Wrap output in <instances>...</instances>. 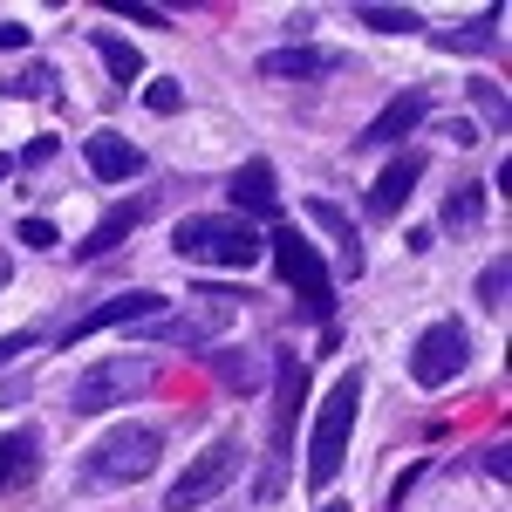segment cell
Segmentation results:
<instances>
[{"mask_svg":"<svg viewBox=\"0 0 512 512\" xmlns=\"http://www.w3.org/2000/svg\"><path fill=\"white\" fill-rule=\"evenodd\" d=\"M158 451H164L158 424H110V431L76 458V485H96V492L130 485V478H144L151 465H158Z\"/></svg>","mask_w":512,"mask_h":512,"instance_id":"obj_1","label":"cell"},{"mask_svg":"<svg viewBox=\"0 0 512 512\" xmlns=\"http://www.w3.org/2000/svg\"><path fill=\"white\" fill-rule=\"evenodd\" d=\"M355 410H362V369H349L335 390L321 396L315 410V431H308V485H328L349 458V431H355Z\"/></svg>","mask_w":512,"mask_h":512,"instance_id":"obj_2","label":"cell"},{"mask_svg":"<svg viewBox=\"0 0 512 512\" xmlns=\"http://www.w3.org/2000/svg\"><path fill=\"white\" fill-rule=\"evenodd\" d=\"M171 246L185 260H212V267H253L260 260V233L239 212H205V219H178Z\"/></svg>","mask_w":512,"mask_h":512,"instance_id":"obj_3","label":"cell"},{"mask_svg":"<svg viewBox=\"0 0 512 512\" xmlns=\"http://www.w3.org/2000/svg\"><path fill=\"white\" fill-rule=\"evenodd\" d=\"M267 253H274L280 280L308 301V315H335V280H328V260H321L315 246H308V233H294V226H274V239H267Z\"/></svg>","mask_w":512,"mask_h":512,"instance_id":"obj_4","label":"cell"},{"mask_svg":"<svg viewBox=\"0 0 512 512\" xmlns=\"http://www.w3.org/2000/svg\"><path fill=\"white\" fill-rule=\"evenodd\" d=\"M151 376H158V369H151L144 355H110V362H89V369L76 376L69 403H76L82 417H89V410H117V403L151 390Z\"/></svg>","mask_w":512,"mask_h":512,"instance_id":"obj_5","label":"cell"},{"mask_svg":"<svg viewBox=\"0 0 512 512\" xmlns=\"http://www.w3.org/2000/svg\"><path fill=\"white\" fill-rule=\"evenodd\" d=\"M458 369H472V328L458 315L431 321L424 335H417V349H410V376H417V390H444Z\"/></svg>","mask_w":512,"mask_h":512,"instance_id":"obj_6","label":"cell"},{"mask_svg":"<svg viewBox=\"0 0 512 512\" xmlns=\"http://www.w3.org/2000/svg\"><path fill=\"white\" fill-rule=\"evenodd\" d=\"M239 472V437H212L205 451H198L192 465H185V478H171V492H164V506L171 512H192V506H212L226 485H233Z\"/></svg>","mask_w":512,"mask_h":512,"instance_id":"obj_7","label":"cell"},{"mask_svg":"<svg viewBox=\"0 0 512 512\" xmlns=\"http://www.w3.org/2000/svg\"><path fill=\"white\" fill-rule=\"evenodd\" d=\"M158 315H164V294L137 287V294H117V301L89 308L82 321H69V328H62V342H82V335H96V328H137V321H158Z\"/></svg>","mask_w":512,"mask_h":512,"instance_id":"obj_8","label":"cell"},{"mask_svg":"<svg viewBox=\"0 0 512 512\" xmlns=\"http://www.w3.org/2000/svg\"><path fill=\"white\" fill-rule=\"evenodd\" d=\"M144 219H151V198H123V205H110V212H103V219L82 233L76 253H82V260H110V253H117L123 239L144 226Z\"/></svg>","mask_w":512,"mask_h":512,"instance_id":"obj_9","label":"cell"},{"mask_svg":"<svg viewBox=\"0 0 512 512\" xmlns=\"http://www.w3.org/2000/svg\"><path fill=\"white\" fill-rule=\"evenodd\" d=\"M417 178H424V151H396L390 171H383V178L369 185V198H362V205H369V219H396V205L417 192Z\"/></svg>","mask_w":512,"mask_h":512,"instance_id":"obj_10","label":"cell"},{"mask_svg":"<svg viewBox=\"0 0 512 512\" xmlns=\"http://www.w3.org/2000/svg\"><path fill=\"white\" fill-rule=\"evenodd\" d=\"M424 110H431V103H424V89H403V96H396V103H390V110H383L376 123H362L355 151H383V144H403V137L424 123Z\"/></svg>","mask_w":512,"mask_h":512,"instance_id":"obj_11","label":"cell"},{"mask_svg":"<svg viewBox=\"0 0 512 512\" xmlns=\"http://www.w3.org/2000/svg\"><path fill=\"white\" fill-rule=\"evenodd\" d=\"M82 158H89V171H96L103 185H130V178H144V151H137L130 137H117V130H96Z\"/></svg>","mask_w":512,"mask_h":512,"instance_id":"obj_12","label":"cell"},{"mask_svg":"<svg viewBox=\"0 0 512 512\" xmlns=\"http://www.w3.org/2000/svg\"><path fill=\"white\" fill-rule=\"evenodd\" d=\"M219 328H226V315H158V321H137V335H151V342H178V349H205Z\"/></svg>","mask_w":512,"mask_h":512,"instance_id":"obj_13","label":"cell"},{"mask_svg":"<svg viewBox=\"0 0 512 512\" xmlns=\"http://www.w3.org/2000/svg\"><path fill=\"white\" fill-rule=\"evenodd\" d=\"M226 192H233V205H239V212H253V219H274V212H280V198H274V164H260V158L239 164Z\"/></svg>","mask_w":512,"mask_h":512,"instance_id":"obj_14","label":"cell"},{"mask_svg":"<svg viewBox=\"0 0 512 512\" xmlns=\"http://www.w3.org/2000/svg\"><path fill=\"white\" fill-rule=\"evenodd\" d=\"M41 465V437L35 431H7L0 437V492H21Z\"/></svg>","mask_w":512,"mask_h":512,"instance_id":"obj_15","label":"cell"},{"mask_svg":"<svg viewBox=\"0 0 512 512\" xmlns=\"http://www.w3.org/2000/svg\"><path fill=\"white\" fill-rule=\"evenodd\" d=\"M96 55H103V69H110V82H137L144 76V55H137V48H130V41L117 35V28H96Z\"/></svg>","mask_w":512,"mask_h":512,"instance_id":"obj_16","label":"cell"},{"mask_svg":"<svg viewBox=\"0 0 512 512\" xmlns=\"http://www.w3.org/2000/svg\"><path fill=\"white\" fill-rule=\"evenodd\" d=\"M0 96H41V103H62V76H55L48 62H35V69H21L14 82H0Z\"/></svg>","mask_w":512,"mask_h":512,"instance_id":"obj_17","label":"cell"},{"mask_svg":"<svg viewBox=\"0 0 512 512\" xmlns=\"http://www.w3.org/2000/svg\"><path fill=\"white\" fill-rule=\"evenodd\" d=\"M308 212H315L321 226H328V233L342 239V253H349L342 267H349V274H362V246H355V226H349V219H342V205H328V198H308Z\"/></svg>","mask_w":512,"mask_h":512,"instance_id":"obj_18","label":"cell"},{"mask_svg":"<svg viewBox=\"0 0 512 512\" xmlns=\"http://www.w3.org/2000/svg\"><path fill=\"white\" fill-rule=\"evenodd\" d=\"M499 7L485 14V21H472V28H451V35H437V48H458V55H478V48H499Z\"/></svg>","mask_w":512,"mask_h":512,"instance_id":"obj_19","label":"cell"},{"mask_svg":"<svg viewBox=\"0 0 512 512\" xmlns=\"http://www.w3.org/2000/svg\"><path fill=\"white\" fill-rule=\"evenodd\" d=\"M478 212H485V192H478V185H458V192L444 198V233H465V226H478Z\"/></svg>","mask_w":512,"mask_h":512,"instance_id":"obj_20","label":"cell"},{"mask_svg":"<svg viewBox=\"0 0 512 512\" xmlns=\"http://www.w3.org/2000/svg\"><path fill=\"white\" fill-rule=\"evenodd\" d=\"M362 28H376V35H417V7H362Z\"/></svg>","mask_w":512,"mask_h":512,"instance_id":"obj_21","label":"cell"},{"mask_svg":"<svg viewBox=\"0 0 512 512\" xmlns=\"http://www.w3.org/2000/svg\"><path fill=\"white\" fill-rule=\"evenodd\" d=\"M260 69H267V76H315L321 55L315 48H274V55H260Z\"/></svg>","mask_w":512,"mask_h":512,"instance_id":"obj_22","label":"cell"},{"mask_svg":"<svg viewBox=\"0 0 512 512\" xmlns=\"http://www.w3.org/2000/svg\"><path fill=\"white\" fill-rule=\"evenodd\" d=\"M506 280H512V267H506V260H492V267H485V274H478V301H485V308H492V315H499V308H506Z\"/></svg>","mask_w":512,"mask_h":512,"instance_id":"obj_23","label":"cell"},{"mask_svg":"<svg viewBox=\"0 0 512 512\" xmlns=\"http://www.w3.org/2000/svg\"><path fill=\"white\" fill-rule=\"evenodd\" d=\"M212 369H219V383H226V390H253V383H260V369H253L246 355H219Z\"/></svg>","mask_w":512,"mask_h":512,"instance_id":"obj_24","label":"cell"},{"mask_svg":"<svg viewBox=\"0 0 512 512\" xmlns=\"http://www.w3.org/2000/svg\"><path fill=\"white\" fill-rule=\"evenodd\" d=\"M144 103H151L158 117H171V110L185 103V89H178V82H171V76H158V82H144Z\"/></svg>","mask_w":512,"mask_h":512,"instance_id":"obj_25","label":"cell"},{"mask_svg":"<svg viewBox=\"0 0 512 512\" xmlns=\"http://www.w3.org/2000/svg\"><path fill=\"white\" fill-rule=\"evenodd\" d=\"M472 96H478V110H485L492 123H506V89H499V82H478Z\"/></svg>","mask_w":512,"mask_h":512,"instance_id":"obj_26","label":"cell"},{"mask_svg":"<svg viewBox=\"0 0 512 512\" xmlns=\"http://www.w3.org/2000/svg\"><path fill=\"white\" fill-rule=\"evenodd\" d=\"M55 151H62L55 137H35V144H21V151H14V164H28V171H35V164H48Z\"/></svg>","mask_w":512,"mask_h":512,"instance_id":"obj_27","label":"cell"},{"mask_svg":"<svg viewBox=\"0 0 512 512\" xmlns=\"http://www.w3.org/2000/svg\"><path fill=\"white\" fill-rule=\"evenodd\" d=\"M14 233H21V246H55V226H48V219H21V226H14Z\"/></svg>","mask_w":512,"mask_h":512,"instance_id":"obj_28","label":"cell"},{"mask_svg":"<svg viewBox=\"0 0 512 512\" xmlns=\"http://www.w3.org/2000/svg\"><path fill=\"white\" fill-rule=\"evenodd\" d=\"M35 349V328H14V335H0V362H14V355Z\"/></svg>","mask_w":512,"mask_h":512,"instance_id":"obj_29","label":"cell"},{"mask_svg":"<svg viewBox=\"0 0 512 512\" xmlns=\"http://www.w3.org/2000/svg\"><path fill=\"white\" fill-rule=\"evenodd\" d=\"M485 472H492V478H506V472H512V458H506V444H492V451H485Z\"/></svg>","mask_w":512,"mask_h":512,"instance_id":"obj_30","label":"cell"},{"mask_svg":"<svg viewBox=\"0 0 512 512\" xmlns=\"http://www.w3.org/2000/svg\"><path fill=\"white\" fill-rule=\"evenodd\" d=\"M0 48H28V28H14V21H0Z\"/></svg>","mask_w":512,"mask_h":512,"instance_id":"obj_31","label":"cell"},{"mask_svg":"<svg viewBox=\"0 0 512 512\" xmlns=\"http://www.w3.org/2000/svg\"><path fill=\"white\" fill-rule=\"evenodd\" d=\"M14 396H28V376H14V383H0V403H14Z\"/></svg>","mask_w":512,"mask_h":512,"instance_id":"obj_32","label":"cell"},{"mask_svg":"<svg viewBox=\"0 0 512 512\" xmlns=\"http://www.w3.org/2000/svg\"><path fill=\"white\" fill-rule=\"evenodd\" d=\"M7 171H14V158H0V178H7Z\"/></svg>","mask_w":512,"mask_h":512,"instance_id":"obj_33","label":"cell"},{"mask_svg":"<svg viewBox=\"0 0 512 512\" xmlns=\"http://www.w3.org/2000/svg\"><path fill=\"white\" fill-rule=\"evenodd\" d=\"M321 512H349V506H321Z\"/></svg>","mask_w":512,"mask_h":512,"instance_id":"obj_34","label":"cell"}]
</instances>
